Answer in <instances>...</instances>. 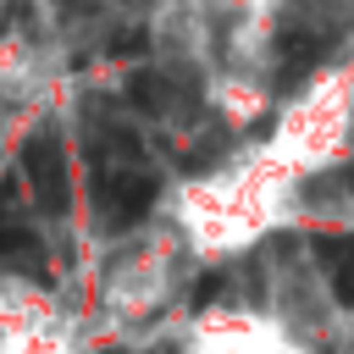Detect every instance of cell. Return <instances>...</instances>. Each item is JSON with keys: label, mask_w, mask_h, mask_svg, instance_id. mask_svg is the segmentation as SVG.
Segmentation results:
<instances>
[{"label": "cell", "mask_w": 354, "mask_h": 354, "mask_svg": "<svg viewBox=\"0 0 354 354\" xmlns=\"http://www.w3.org/2000/svg\"><path fill=\"white\" fill-rule=\"evenodd\" d=\"M22 171H28V183H33V194H39V205H44L50 216H66V205H72L66 149H61V138H55L50 127L28 133V144H22Z\"/></svg>", "instance_id": "1"}, {"label": "cell", "mask_w": 354, "mask_h": 354, "mask_svg": "<svg viewBox=\"0 0 354 354\" xmlns=\"http://www.w3.org/2000/svg\"><path fill=\"white\" fill-rule=\"evenodd\" d=\"M100 205H105V221L122 232V227H133V221L149 216V205H155V177H144V171L105 177V183H100Z\"/></svg>", "instance_id": "2"}, {"label": "cell", "mask_w": 354, "mask_h": 354, "mask_svg": "<svg viewBox=\"0 0 354 354\" xmlns=\"http://www.w3.org/2000/svg\"><path fill=\"white\" fill-rule=\"evenodd\" d=\"M122 94H127V105L144 111V116H166V105H171V83H166L160 72H149V66H138Z\"/></svg>", "instance_id": "3"}, {"label": "cell", "mask_w": 354, "mask_h": 354, "mask_svg": "<svg viewBox=\"0 0 354 354\" xmlns=\"http://www.w3.org/2000/svg\"><path fill=\"white\" fill-rule=\"evenodd\" d=\"M315 249H321L337 271H354V238H315Z\"/></svg>", "instance_id": "4"}, {"label": "cell", "mask_w": 354, "mask_h": 354, "mask_svg": "<svg viewBox=\"0 0 354 354\" xmlns=\"http://www.w3.org/2000/svg\"><path fill=\"white\" fill-rule=\"evenodd\" d=\"M144 44H149V39H144V28H127V33H116V39H111V55H122V61H127V55H138Z\"/></svg>", "instance_id": "5"}]
</instances>
